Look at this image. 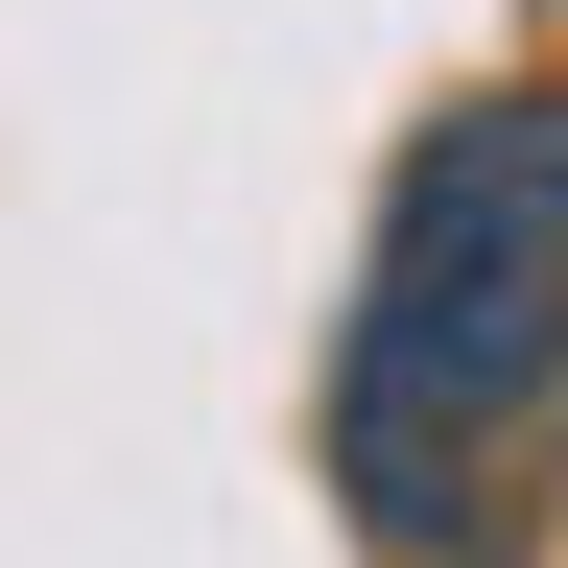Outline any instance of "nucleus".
I'll list each match as a JSON object with an SVG mask.
<instances>
[{"instance_id": "f257e3e1", "label": "nucleus", "mask_w": 568, "mask_h": 568, "mask_svg": "<svg viewBox=\"0 0 568 568\" xmlns=\"http://www.w3.org/2000/svg\"><path fill=\"white\" fill-rule=\"evenodd\" d=\"M308 450H332L355 568H545V497H568V71H497L379 166Z\"/></svg>"}]
</instances>
